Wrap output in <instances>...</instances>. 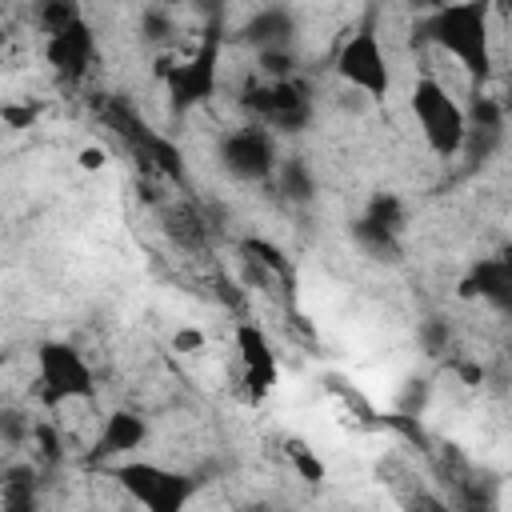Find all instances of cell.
<instances>
[{
  "instance_id": "cell-1",
  "label": "cell",
  "mask_w": 512,
  "mask_h": 512,
  "mask_svg": "<svg viewBox=\"0 0 512 512\" xmlns=\"http://www.w3.org/2000/svg\"><path fill=\"white\" fill-rule=\"evenodd\" d=\"M408 108H412V120H416L424 144L436 156H452V152L464 148V140H468V116L456 104L452 88L440 76H432L428 68H420V76L412 84V96H408Z\"/></svg>"
},
{
  "instance_id": "cell-6",
  "label": "cell",
  "mask_w": 512,
  "mask_h": 512,
  "mask_svg": "<svg viewBox=\"0 0 512 512\" xmlns=\"http://www.w3.org/2000/svg\"><path fill=\"white\" fill-rule=\"evenodd\" d=\"M108 164V152L100 148V144H88V148H80V168L84 172H100Z\"/></svg>"
},
{
  "instance_id": "cell-2",
  "label": "cell",
  "mask_w": 512,
  "mask_h": 512,
  "mask_svg": "<svg viewBox=\"0 0 512 512\" xmlns=\"http://www.w3.org/2000/svg\"><path fill=\"white\" fill-rule=\"evenodd\" d=\"M384 32H376L372 24L356 28L344 36L340 56H336V72L340 80L364 96V100H384L388 96V52H384Z\"/></svg>"
},
{
  "instance_id": "cell-3",
  "label": "cell",
  "mask_w": 512,
  "mask_h": 512,
  "mask_svg": "<svg viewBox=\"0 0 512 512\" xmlns=\"http://www.w3.org/2000/svg\"><path fill=\"white\" fill-rule=\"evenodd\" d=\"M116 480L124 488L128 500H136L140 512H184L188 496L196 492L192 476H180V472H168L160 464H120L116 468Z\"/></svg>"
},
{
  "instance_id": "cell-5",
  "label": "cell",
  "mask_w": 512,
  "mask_h": 512,
  "mask_svg": "<svg viewBox=\"0 0 512 512\" xmlns=\"http://www.w3.org/2000/svg\"><path fill=\"white\" fill-rule=\"evenodd\" d=\"M0 512H40V484H36L32 460L8 464L0 484Z\"/></svg>"
},
{
  "instance_id": "cell-4",
  "label": "cell",
  "mask_w": 512,
  "mask_h": 512,
  "mask_svg": "<svg viewBox=\"0 0 512 512\" xmlns=\"http://www.w3.org/2000/svg\"><path fill=\"white\" fill-rule=\"evenodd\" d=\"M220 164L236 180H264L276 164L268 128L264 124H244V128L224 132L220 136Z\"/></svg>"
}]
</instances>
